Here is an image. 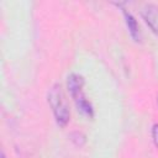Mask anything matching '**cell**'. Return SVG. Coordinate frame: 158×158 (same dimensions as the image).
<instances>
[{
  "label": "cell",
  "instance_id": "8992f818",
  "mask_svg": "<svg viewBox=\"0 0 158 158\" xmlns=\"http://www.w3.org/2000/svg\"><path fill=\"white\" fill-rule=\"evenodd\" d=\"M70 141L75 144V146H79V147H81V146H84V143H85V136L81 133V132H79V131H74V132H72L70 133Z\"/></svg>",
  "mask_w": 158,
  "mask_h": 158
},
{
  "label": "cell",
  "instance_id": "5b68a950",
  "mask_svg": "<svg viewBox=\"0 0 158 158\" xmlns=\"http://www.w3.org/2000/svg\"><path fill=\"white\" fill-rule=\"evenodd\" d=\"M73 100H74V102H75L78 110H80L85 116H88V117H90V118L94 116V107H93L91 102L85 98L84 93L80 94V95H78V96L74 98Z\"/></svg>",
  "mask_w": 158,
  "mask_h": 158
},
{
  "label": "cell",
  "instance_id": "3957f363",
  "mask_svg": "<svg viewBox=\"0 0 158 158\" xmlns=\"http://www.w3.org/2000/svg\"><path fill=\"white\" fill-rule=\"evenodd\" d=\"M84 78L77 73H72L67 78V89L70 94V96L74 99L78 95L83 94V86H84Z\"/></svg>",
  "mask_w": 158,
  "mask_h": 158
},
{
  "label": "cell",
  "instance_id": "7a4b0ae2",
  "mask_svg": "<svg viewBox=\"0 0 158 158\" xmlns=\"http://www.w3.org/2000/svg\"><path fill=\"white\" fill-rule=\"evenodd\" d=\"M141 16L151 31L158 37V5L146 4L141 10Z\"/></svg>",
  "mask_w": 158,
  "mask_h": 158
},
{
  "label": "cell",
  "instance_id": "6da1fadb",
  "mask_svg": "<svg viewBox=\"0 0 158 158\" xmlns=\"http://www.w3.org/2000/svg\"><path fill=\"white\" fill-rule=\"evenodd\" d=\"M48 105L53 112L54 120L59 127H65L70 120V110L64 95V91L59 84H53L47 94Z\"/></svg>",
  "mask_w": 158,
  "mask_h": 158
},
{
  "label": "cell",
  "instance_id": "ba28073f",
  "mask_svg": "<svg viewBox=\"0 0 158 158\" xmlns=\"http://www.w3.org/2000/svg\"><path fill=\"white\" fill-rule=\"evenodd\" d=\"M1 158H6V156H5V152H4V151H1Z\"/></svg>",
  "mask_w": 158,
  "mask_h": 158
},
{
  "label": "cell",
  "instance_id": "9c48e42d",
  "mask_svg": "<svg viewBox=\"0 0 158 158\" xmlns=\"http://www.w3.org/2000/svg\"><path fill=\"white\" fill-rule=\"evenodd\" d=\"M157 104H158V95H157Z\"/></svg>",
  "mask_w": 158,
  "mask_h": 158
},
{
  "label": "cell",
  "instance_id": "277c9868",
  "mask_svg": "<svg viewBox=\"0 0 158 158\" xmlns=\"http://www.w3.org/2000/svg\"><path fill=\"white\" fill-rule=\"evenodd\" d=\"M123 16H125V22H126V26L128 28V32L131 35V37L136 41V42H141V31H139V26L137 23V20L136 17L130 12L127 11L126 9H123Z\"/></svg>",
  "mask_w": 158,
  "mask_h": 158
},
{
  "label": "cell",
  "instance_id": "52a82bcc",
  "mask_svg": "<svg viewBox=\"0 0 158 158\" xmlns=\"http://www.w3.org/2000/svg\"><path fill=\"white\" fill-rule=\"evenodd\" d=\"M152 141L154 146L158 148V123H154L152 126Z\"/></svg>",
  "mask_w": 158,
  "mask_h": 158
}]
</instances>
